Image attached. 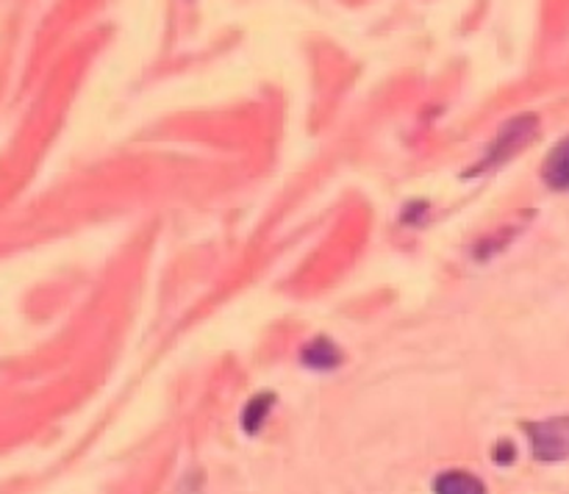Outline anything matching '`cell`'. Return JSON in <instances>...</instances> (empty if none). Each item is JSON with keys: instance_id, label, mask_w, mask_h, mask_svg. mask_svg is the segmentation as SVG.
Instances as JSON below:
<instances>
[{"instance_id": "6da1fadb", "label": "cell", "mask_w": 569, "mask_h": 494, "mask_svg": "<svg viewBox=\"0 0 569 494\" xmlns=\"http://www.w3.org/2000/svg\"><path fill=\"white\" fill-rule=\"evenodd\" d=\"M533 455L539 461H561L569 458V416H556V420L531 422L528 425Z\"/></svg>"}, {"instance_id": "3957f363", "label": "cell", "mask_w": 569, "mask_h": 494, "mask_svg": "<svg viewBox=\"0 0 569 494\" xmlns=\"http://www.w3.org/2000/svg\"><path fill=\"white\" fill-rule=\"evenodd\" d=\"M433 492L437 494H487V486L478 481L470 472H445V475L437 477L433 483Z\"/></svg>"}, {"instance_id": "5b68a950", "label": "cell", "mask_w": 569, "mask_h": 494, "mask_svg": "<svg viewBox=\"0 0 569 494\" xmlns=\"http://www.w3.org/2000/svg\"><path fill=\"white\" fill-rule=\"evenodd\" d=\"M272 400H276V397H272V394H256V397L250 400L248 409H244V414H242L244 427H248L250 433L259 431L261 420H264V416H267V409H270V405H272Z\"/></svg>"}, {"instance_id": "277c9868", "label": "cell", "mask_w": 569, "mask_h": 494, "mask_svg": "<svg viewBox=\"0 0 569 494\" xmlns=\"http://www.w3.org/2000/svg\"><path fill=\"white\" fill-rule=\"evenodd\" d=\"M303 361L309 366H315V370H331V366H337L339 361H342V355H339L337 344L333 342H328V339H315V342L303 350Z\"/></svg>"}, {"instance_id": "7a4b0ae2", "label": "cell", "mask_w": 569, "mask_h": 494, "mask_svg": "<svg viewBox=\"0 0 569 494\" xmlns=\"http://www.w3.org/2000/svg\"><path fill=\"white\" fill-rule=\"evenodd\" d=\"M542 175L553 189L569 186V137L561 139V142L550 150L548 159H545Z\"/></svg>"}]
</instances>
